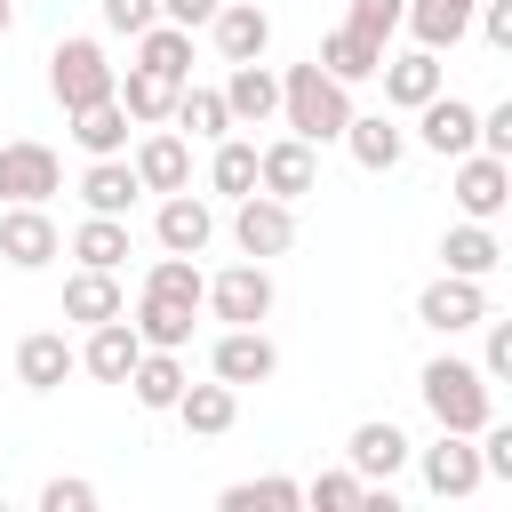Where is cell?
<instances>
[{
	"mask_svg": "<svg viewBox=\"0 0 512 512\" xmlns=\"http://www.w3.org/2000/svg\"><path fill=\"white\" fill-rule=\"evenodd\" d=\"M280 112H288V128L304 136V144H320V136H344V120H352V104H344V80L312 56V64H296L288 80H280Z\"/></svg>",
	"mask_w": 512,
	"mask_h": 512,
	"instance_id": "6da1fadb",
	"label": "cell"
},
{
	"mask_svg": "<svg viewBox=\"0 0 512 512\" xmlns=\"http://www.w3.org/2000/svg\"><path fill=\"white\" fill-rule=\"evenodd\" d=\"M416 384H424V408L440 416V432H480V424H488V384H480V368L432 360Z\"/></svg>",
	"mask_w": 512,
	"mask_h": 512,
	"instance_id": "7a4b0ae2",
	"label": "cell"
},
{
	"mask_svg": "<svg viewBox=\"0 0 512 512\" xmlns=\"http://www.w3.org/2000/svg\"><path fill=\"white\" fill-rule=\"evenodd\" d=\"M48 88H56V104H64V112H80V104L112 96V64H104V48H96V40H64V48L48 56Z\"/></svg>",
	"mask_w": 512,
	"mask_h": 512,
	"instance_id": "3957f363",
	"label": "cell"
},
{
	"mask_svg": "<svg viewBox=\"0 0 512 512\" xmlns=\"http://www.w3.org/2000/svg\"><path fill=\"white\" fill-rule=\"evenodd\" d=\"M416 320H424V328H472V320H488V296H480V280H464V272H440V280H424V296H416Z\"/></svg>",
	"mask_w": 512,
	"mask_h": 512,
	"instance_id": "277c9868",
	"label": "cell"
},
{
	"mask_svg": "<svg viewBox=\"0 0 512 512\" xmlns=\"http://www.w3.org/2000/svg\"><path fill=\"white\" fill-rule=\"evenodd\" d=\"M56 184H64V168H56V152H48L40 136L0 144V192H8V200H48Z\"/></svg>",
	"mask_w": 512,
	"mask_h": 512,
	"instance_id": "5b68a950",
	"label": "cell"
},
{
	"mask_svg": "<svg viewBox=\"0 0 512 512\" xmlns=\"http://www.w3.org/2000/svg\"><path fill=\"white\" fill-rule=\"evenodd\" d=\"M232 240H240L248 256H280V248L296 240V216H288V200H272V192H248V200H240V216H232Z\"/></svg>",
	"mask_w": 512,
	"mask_h": 512,
	"instance_id": "8992f818",
	"label": "cell"
},
{
	"mask_svg": "<svg viewBox=\"0 0 512 512\" xmlns=\"http://www.w3.org/2000/svg\"><path fill=\"white\" fill-rule=\"evenodd\" d=\"M456 200H464V216H496V208L512 200V160H504V152H464Z\"/></svg>",
	"mask_w": 512,
	"mask_h": 512,
	"instance_id": "52a82bcc",
	"label": "cell"
},
{
	"mask_svg": "<svg viewBox=\"0 0 512 512\" xmlns=\"http://www.w3.org/2000/svg\"><path fill=\"white\" fill-rule=\"evenodd\" d=\"M136 360H144V336H136L128 320H96V336H88L80 368H88L96 384H128V376H136Z\"/></svg>",
	"mask_w": 512,
	"mask_h": 512,
	"instance_id": "ba28073f",
	"label": "cell"
},
{
	"mask_svg": "<svg viewBox=\"0 0 512 512\" xmlns=\"http://www.w3.org/2000/svg\"><path fill=\"white\" fill-rule=\"evenodd\" d=\"M480 448H472V432H440V448H424V480H432V496H472L480 488Z\"/></svg>",
	"mask_w": 512,
	"mask_h": 512,
	"instance_id": "9c48e42d",
	"label": "cell"
},
{
	"mask_svg": "<svg viewBox=\"0 0 512 512\" xmlns=\"http://www.w3.org/2000/svg\"><path fill=\"white\" fill-rule=\"evenodd\" d=\"M0 256H8V264H48V256H56V224H48L40 200H16V208L0 216Z\"/></svg>",
	"mask_w": 512,
	"mask_h": 512,
	"instance_id": "30bf717a",
	"label": "cell"
},
{
	"mask_svg": "<svg viewBox=\"0 0 512 512\" xmlns=\"http://www.w3.org/2000/svg\"><path fill=\"white\" fill-rule=\"evenodd\" d=\"M208 304H216V320H232V328H256V320L272 312V280H264L256 264H240V272H224V280L208 288Z\"/></svg>",
	"mask_w": 512,
	"mask_h": 512,
	"instance_id": "8fae6325",
	"label": "cell"
},
{
	"mask_svg": "<svg viewBox=\"0 0 512 512\" xmlns=\"http://www.w3.org/2000/svg\"><path fill=\"white\" fill-rule=\"evenodd\" d=\"M400 456H408V432H400L392 416L352 424V472H360V480H392V472H400Z\"/></svg>",
	"mask_w": 512,
	"mask_h": 512,
	"instance_id": "7c38bea8",
	"label": "cell"
},
{
	"mask_svg": "<svg viewBox=\"0 0 512 512\" xmlns=\"http://www.w3.org/2000/svg\"><path fill=\"white\" fill-rule=\"evenodd\" d=\"M416 112H424V144H432V152L464 160V152L480 144V112H472V104H456V96H432V104H416Z\"/></svg>",
	"mask_w": 512,
	"mask_h": 512,
	"instance_id": "4fadbf2b",
	"label": "cell"
},
{
	"mask_svg": "<svg viewBox=\"0 0 512 512\" xmlns=\"http://www.w3.org/2000/svg\"><path fill=\"white\" fill-rule=\"evenodd\" d=\"M256 184H264L272 200H296V192H312V144H304V136H288V144H264V152H256Z\"/></svg>",
	"mask_w": 512,
	"mask_h": 512,
	"instance_id": "5bb4252c",
	"label": "cell"
},
{
	"mask_svg": "<svg viewBox=\"0 0 512 512\" xmlns=\"http://www.w3.org/2000/svg\"><path fill=\"white\" fill-rule=\"evenodd\" d=\"M64 312H72V320H120V312H128V296H120L112 264H80V272L64 280Z\"/></svg>",
	"mask_w": 512,
	"mask_h": 512,
	"instance_id": "9a60e30c",
	"label": "cell"
},
{
	"mask_svg": "<svg viewBox=\"0 0 512 512\" xmlns=\"http://www.w3.org/2000/svg\"><path fill=\"white\" fill-rule=\"evenodd\" d=\"M72 368H80V352H72L56 328H40V336H24V344H16V376H24L32 392H56Z\"/></svg>",
	"mask_w": 512,
	"mask_h": 512,
	"instance_id": "2e32d148",
	"label": "cell"
},
{
	"mask_svg": "<svg viewBox=\"0 0 512 512\" xmlns=\"http://www.w3.org/2000/svg\"><path fill=\"white\" fill-rule=\"evenodd\" d=\"M144 192V176L128 168V160H112V152H96V168L80 176V200L96 208V216H128V200Z\"/></svg>",
	"mask_w": 512,
	"mask_h": 512,
	"instance_id": "e0dca14e",
	"label": "cell"
},
{
	"mask_svg": "<svg viewBox=\"0 0 512 512\" xmlns=\"http://www.w3.org/2000/svg\"><path fill=\"white\" fill-rule=\"evenodd\" d=\"M216 48L232 56V64H248V56H264V40H272V24H264V8H248V0H224L216 16Z\"/></svg>",
	"mask_w": 512,
	"mask_h": 512,
	"instance_id": "ac0fdd59",
	"label": "cell"
},
{
	"mask_svg": "<svg viewBox=\"0 0 512 512\" xmlns=\"http://www.w3.org/2000/svg\"><path fill=\"white\" fill-rule=\"evenodd\" d=\"M320 64H328L336 80H368V72H384V40H368L360 24H336V32L320 40Z\"/></svg>",
	"mask_w": 512,
	"mask_h": 512,
	"instance_id": "d6986e66",
	"label": "cell"
},
{
	"mask_svg": "<svg viewBox=\"0 0 512 512\" xmlns=\"http://www.w3.org/2000/svg\"><path fill=\"white\" fill-rule=\"evenodd\" d=\"M272 368H280V352H272L256 328H232V336L216 344V376H224V384H264Z\"/></svg>",
	"mask_w": 512,
	"mask_h": 512,
	"instance_id": "ffe728a7",
	"label": "cell"
},
{
	"mask_svg": "<svg viewBox=\"0 0 512 512\" xmlns=\"http://www.w3.org/2000/svg\"><path fill=\"white\" fill-rule=\"evenodd\" d=\"M128 384H136L144 408H176V400H184V360H176V344H152V352L136 360Z\"/></svg>",
	"mask_w": 512,
	"mask_h": 512,
	"instance_id": "44dd1931",
	"label": "cell"
},
{
	"mask_svg": "<svg viewBox=\"0 0 512 512\" xmlns=\"http://www.w3.org/2000/svg\"><path fill=\"white\" fill-rule=\"evenodd\" d=\"M176 416L192 424V432H232V416H240V384H184V400H176Z\"/></svg>",
	"mask_w": 512,
	"mask_h": 512,
	"instance_id": "7402d4cb",
	"label": "cell"
},
{
	"mask_svg": "<svg viewBox=\"0 0 512 512\" xmlns=\"http://www.w3.org/2000/svg\"><path fill=\"white\" fill-rule=\"evenodd\" d=\"M384 96H392V104H432V96H440V64H432V48L392 56V64H384Z\"/></svg>",
	"mask_w": 512,
	"mask_h": 512,
	"instance_id": "603a6c76",
	"label": "cell"
},
{
	"mask_svg": "<svg viewBox=\"0 0 512 512\" xmlns=\"http://www.w3.org/2000/svg\"><path fill=\"white\" fill-rule=\"evenodd\" d=\"M136 176H144V192H184V176H192V152H184V136H144V152H136Z\"/></svg>",
	"mask_w": 512,
	"mask_h": 512,
	"instance_id": "cb8c5ba5",
	"label": "cell"
},
{
	"mask_svg": "<svg viewBox=\"0 0 512 512\" xmlns=\"http://www.w3.org/2000/svg\"><path fill=\"white\" fill-rule=\"evenodd\" d=\"M208 232H216V216H208L192 192H168V208H160V240H168L176 256H200V248H208Z\"/></svg>",
	"mask_w": 512,
	"mask_h": 512,
	"instance_id": "d4e9b609",
	"label": "cell"
},
{
	"mask_svg": "<svg viewBox=\"0 0 512 512\" xmlns=\"http://www.w3.org/2000/svg\"><path fill=\"white\" fill-rule=\"evenodd\" d=\"M224 104H232V120H264L272 104H280V80L248 56V64H232V80H224Z\"/></svg>",
	"mask_w": 512,
	"mask_h": 512,
	"instance_id": "484cf974",
	"label": "cell"
},
{
	"mask_svg": "<svg viewBox=\"0 0 512 512\" xmlns=\"http://www.w3.org/2000/svg\"><path fill=\"white\" fill-rule=\"evenodd\" d=\"M440 256H448V272L480 280V272H496V256H504V248H496V232H488V224L472 216V224H456V232L440 240Z\"/></svg>",
	"mask_w": 512,
	"mask_h": 512,
	"instance_id": "4316f807",
	"label": "cell"
},
{
	"mask_svg": "<svg viewBox=\"0 0 512 512\" xmlns=\"http://www.w3.org/2000/svg\"><path fill=\"white\" fill-rule=\"evenodd\" d=\"M176 96H184V88H176L168 72H152V64H136V72H128V88H120L128 120H168V112H176Z\"/></svg>",
	"mask_w": 512,
	"mask_h": 512,
	"instance_id": "83f0119b",
	"label": "cell"
},
{
	"mask_svg": "<svg viewBox=\"0 0 512 512\" xmlns=\"http://www.w3.org/2000/svg\"><path fill=\"white\" fill-rule=\"evenodd\" d=\"M344 144H352V160H360V168H392V160H400V128H392L384 112L344 120Z\"/></svg>",
	"mask_w": 512,
	"mask_h": 512,
	"instance_id": "f1b7e54d",
	"label": "cell"
},
{
	"mask_svg": "<svg viewBox=\"0 0 512 512\" xmlns=\"http://www.w3.org/2000/svg\"><path fill=\"white\" fill-rule=\"evenodd\" d=\"M144 296H160V304H200V296H208V280L192 272V256H176V248H168V256L144 272Z\"/></svg>",
	"mask_w": 512,
	"mask_h": 512,
	"instance_id": "f546056e",
	"label": "cell"
},
{
	"mask_svg": "<svg viewBox=\"0 0 512 512\" xmlns=\"http://www.w3.org/2000/svg\"><path fill=\"white\" fill-rule=\"evenodd\" d=\"M88 152H120L128 144V104H112V96H96V104H80V128H72Z\"/></svg>",
	"mask_w": 512,
	"mask_h": 512,
	"instance_id": "4dcf8cb0",
	"label": "cell"
},
{
	"mask_svg": "<svg viewBox=\"0 0 512 512\" xmlns=\"http://www.w3.org/2000/svg\"><path fill=\"white\" fill-rule=\"evenodd\" d=\"M304 488L296 480H232L224 488V512H296Z\"/></svg>",
	"mask_w": 512,
	"mask_h": 512,
	"instance_id": "1f68e13d",
	"label": "cell"
},
{
	"mask_svg": "<svg viewBox=\"0 0 512 512\" xmlns=\"http://www.w3.org/2000/svg\"><path fill=\"white\" fill-rule=\"evenodd\" d=\"M408 16H416V32H424V48H448V40H464L472 0H408Z\"/></svg>",
	"mask_w": 512,
	"mask_h": 512,
	"instance_id": "d6a6232c",
	"label": "cell"
},
{
	"mask_svg": "<svg viewBox=\"0 0 512 512\" xmlns=\"http://www.w3.org/2000/svg\"><path fill=\"white\" fill-rule=\"evenodd\" d=\"M136 40H144V64H152V72L184 80V64H192V24H152V32H136Z\"/></svg>",
	"mask_w": 512,
	"mask_h": 512,
	"instance_id": "836d02e7",
	"label": "cell"
},
{
	"mask_svg": "<svg viewBox=\"0 0 512 512\" xmlns=\"http://www.w3.org/2000/svg\"><path fill=\"white\" fill-rule=\"evenodd\" d=\"M72 256H80V264H120V256H128V224H120V216H88V224L72 232Z\"/></svg>",
	"mask_w": 512,
	"mask_h": 512,
	"instance_id": "e575fe53",
	"label": "cell"
},
{
	"mask_svg": "<svg viewBox=\"0 0 512 512\" xmlns=\"http://www.w3.org/2000/svg\"><path fill=\"white\" fill-rule=\"evenodd\" d=\"M176 120H184L192 136H224V128H232V104H224V88H184V96H176Z\"/></svg>",
	"mask_w": 512,
	"mask_h": 512,
	"instance_id": "d590c367",
	"label": "cell"
},
{
	"mask_svg": "<svg viewBox=\"0 0 512 512\" xmlns=\"http://www.w3.org/2000/svg\"><path fill=\"white\" fill-rule=\"evenodd\" d=\"M136 336H144V344H184V336H192V304H160V296H144Z\"/></svg>",
	"mask_w": 512,
	"mask_h": 512,
	"instance_id": "8d00e7d4",
	"label": "cell"
},
{
	"mask_svg": "<svg viewBox=\"0 0 512 512\" xmlns=\"http://www.w3.org/2000/svg\"><path fill=\"white\" fill-rule=\"evenodd\" d=\"M216 192H240V200L256 192V144H224L216 152Z\"/></svg>",
	"mask_w": 512,
	"mask_h": 512,
	"instance_id": "74e56055",
	"label": "cell"
},
{
	"mask_svg": "<svg viewBox=\"0 0 512 512\" xmlns=\"http://www.w3.org/2000/svg\"><path fill=\"white\" fill-rule=\"evenodd\" d=\"M304 496H312V504H360V496H368V480H360V472H320Z\"/></svg>",
	"mask_w": 512,
	"mask_h": 512,
	"instance_id": "f35d334b",
	"label": "cell"
},
{
	"mask_svg": "<svg viewBox=\"0 0 512 512\" xmlns=\"http://www.w3.org/2000/svg\"><path fill=\"white\" fill-rule=\"evenodd\" d=\"M104 24L112 32H152L160 24V0H104Z\"/></svg>",
	"mask_w": 512,
	"mask_h": 512,
	"instance_id": "ab89813d",
	"label": "cell"
},
{
	"mask_svg": "<svg viewBox=\"0 0 512 512\" xmlns=\"http://www.w3.org/2000/svg\"><path fill=\"white\" fill-rule=\"evenodd\" d=\"M400 16H408V0H352V24H360L368 40H384Z\"/></svg>",
	"mask_w": 512,
	"mask_h": 512,
	"instance_id": "60d3db41",
	"label": "cell"
},
{
	"mask_svg": "<svg viewBox=\"0 0 512 512\" xmlns=\"http://www.w3.org/2000/svg\"><path fill=\"white\" fill-rule=\"evenodd\" d=\"M88 504H96L88 480H48V488H40V512H88Z\"/></svg>",
	"mask_w": 512,
	"mask_h": 512,
	"instance_id": "b9f144b4",
	"label": "cell"
},
{
	"mask_svg": "<svg viewBox=\"0 0 512 512\" xmlns=\"http://www.w3.org/2000/svg\"><path fill=\"white\" fill-rule=\"evenodd\" d=\"M480 136H488V152H504V160H512V96H504V104L480 120Z\"/></svg>",
	"mask_w": 512,
	"mask_h": 512,
	"instance_id": "7bdbcfd3",
	"label": "cell"
},
{
	"mask_svg": "<svg viewBox=\"0 0 512 512\" xmlns=\"http://www.w3.org/2000/svg\"><path fill=\"white\" fill-rule=\"evenodd\" d=\"M488 376H504V384H512V320H496V328H488Z\"/></svg>",
	"mask_w": 512,
	"mask_h": 512,
	"instance_id": "ee69618b",
	"label": "cell"
},
{
	"mask_svg": "<svg viewBox=\"0 0 512 512\" xmlns=\"http://www.w3.org/2000/svg\"><path fill=\"white\" fill-rule=\"evenodd\" d=\"M480 464H488L496 480H512V424H496V432H488V448H480Z\"/></svg>",
	"mask_w": 512,
	"mask_h": 512,
	"instance_id": "f6af8a7d",
	"label": "cell"
},
{
	"mask_svg": "<svg viewBox=\"0 0 512 512\" xmlns=\"http://www.w3.org/2000/svg\"><path fill=\"white\" fill-rule=\"evenodd\" d=\"M160 8H168V16H176V24H208V16H216V8H224V0H160Z\"/></svg>",
	"mask_w": 512,
	"mask_h": 512,
	"instance_id": "bcb514c9",
	"label": "cell"
},
{
	"mask_svg": "<svg viewBox=\"0 0 512 512\" xmlns=\"http://www.w3.org/2000/svg\"><path fill=\"white\" fill-rule=\"evenodd\" d=\"M480 24H488V40H496V48H512V0H488V16H480Z\"/></svg>",
	"mask_w": 512,
	"mask_h": 512,
	"instance_id": "7dc6e473",
	"label": "cell"
},
{
	"mask_svg": "<svg viewBox=\"0 0 512 512\" xmlns=\"http://www.w3.org/2000/svg\"><path fill=\"white\" fill-rule=\"evenodd\" d=\"M8 24H16V8H8V0H0V32H8Z\"/></svg>",
	"mask_w": 512,
	"mask_h": 512,
	"instance_id": "c3c4849f",
	"label": "cell"
}]
</instances>
